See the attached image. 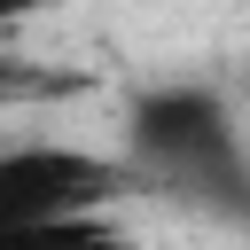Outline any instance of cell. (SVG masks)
<instances>
[{"instance_id":"1","label":"cell","mask_w":250,"mask_h":250,"mask_svg":"<svg viewBox=\"0 0 250 250\" xmlns=\"http://www.w3.org/2000/svg\"><path fill=\"white\" fill-rule=\"evenodd\" d=\"M117 195V164L94 148H62V141H8L0 148V234L55 219V211H94Z\"/></svg>"},{"instance_id":"2","label":"cell","mask_w":250,"mask_h":250,"mask_svg":"<svg viewBox=\"0 0 250 250\" xmlns=\"http://www.w3.org/2000/svg\"><path fill=\"white\" fill-rule=\"evenodd\" d=\"M0 250H133V234L109 219V203H94V211H55V219H31V227L0 234Z\"/></svg>"},{"instance_id":"3","label":"cell","mask_w":250,"mask_h":250,"mask_svg":"<svg viewBox=\"0 0 250 250\" xmlns=\"http://www.w3.org/2000/svg\"><path fill=\"white\" fill-rule=\"evenodd\" d=\"M55 0H0V31H16V23H31V16H47Z\"/></svg>"},{"instance_id":"4","label":"cell","mask_w":250,"mask_h":250,"mask_svg":"<svg viewBox=\"0 0 250 250\" xmlns=\"http://www.w3.org/2000/svg\"><path fill=\"white\" fill-rule=\"evenodd\" d=\"M23 94H31V78H23V62H8V55H0V109H8V102H23Z\"/></svg>"}]
</instances>
